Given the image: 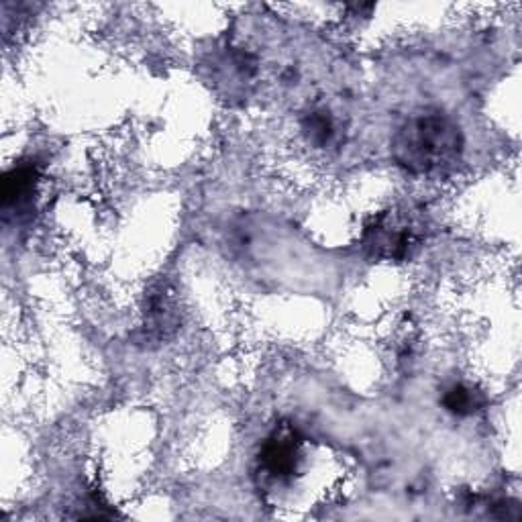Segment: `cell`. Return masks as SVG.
Listing matches in <instances>:
<instances>
[{"label":"cell","mask_w":522,"mask_h":522,"mask_svg":"<svg viewBox=\"0 0 522 522\" xmlns=\"http://www.w3.org/2000/svg\"><path fill=\"white\" fill-rule=\"evenodd\" d=\"M302 129L308 141H312L317 147H325L335 137V123L331 115L325 111H315L306 115V119L302 121Z\"/></svg>","instance_id":"8992f818"},{"label":"cell","mask_w":522,"mask_h":522,"mask_svg":"<svg viewBox=\"0 0 522 522\" xmlns=\"http://www.w3.org/2000/svg\"><path fill=\"white\" fill-rule=\"evenodd\" d=\"M145 327L149 329V333L153 335H168L176 329L178 325V310L174 304L172 294L168 292V288H160L155 290L149 296L147 302V310H145Z\"/></svg>","instance_id":"277c9868"},{"label":"cell","mask_w":522,"mask_h":522,"mask_svg":"<svg viewBox=\"0 0 522 522\" xmlns=\"http://www.w3.org/2000/svg\"><path fill=\"white\" fill-rule=\"evenodd\" d=\"M37 180L39 172L31 164H21L7 172L3 180V204L7 211L9 208H23L31 202Z\"/></svg>","instance_id":"3957f363"},{"label":"cell","mask_w":522,"mask_h":522,"mask_svg":"<svg viewBox=\"0 0 522 522\" xmlns=\"http://www.w3.org/2000/svg\"><path fill=\"white\" fill-rule=\"evenodd\" d=\"M394 160L416 176L449 172L463 153V135L457 123L441 111L412 115L392 139Z\"/></svg>","instance_id":"6da1fadb"},{"label":"cell","mask_w":522,"mask_h":522,"mask_svg":"<svg viewBox=\"0 0 522 522\" xmlns=\"http://www.w3.org/2000/svg\"><path fill=\"white\" fill-rule=\"evenodd\" d=\"M421 233L416 223L402 213H384L368 229L363 243L374 259L404 261L419 247Z\"/></svg>","instance_id":"7a4b0ae2"},{"label":"cell","mask_w":522,"mask_h":522,"mask_svg":"<svg viewBox=\"0 0 522 522\" xmlns=\"http://www.w3.org/2000/svg\"><path fill=\"white\" fill-rule=\"evenodd\" d=\"M443 406L457 414V416H469L484 406V396L476 388L467 384H455L451 386L443 396Z\"/></svg>","instance_id":"5b68a950"}]
</instances>
